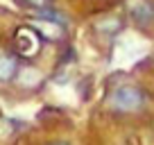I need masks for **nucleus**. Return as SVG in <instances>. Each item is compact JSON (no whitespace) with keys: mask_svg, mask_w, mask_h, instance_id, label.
Wrapping results in <instances>:
<instances>
[{"mask_svg":"<svg viewBox=\"0 0 154 145\" xmlns=\"http://www.w3.org/2000/svg\"><path fill=\"white\" fill-rule=\"evenodd\" d=\"M14 48L20 57H34L41 50V36L34 27H18L14 34Z\"/></svg>","mask_w":154,"mask_h":145,"instance_id":"1","label":"nucleus"},{"mask_svg":"<svg viewBox=\"0 0 154 145\" xmlns=\"http://www.w3.org/2000/svg\"><path fill=\"white\" fill-rule=\"evenodd\" d=\"M143 104V93L134 86H120L111 95V106L118 111H136Z\"/></svg>","mask_w":154,"mask_h":145,"instance_id":"2","label":"nucleus"},{"mask_svg":"<svg viewBox=\"0 0 154 145\" xmlns=\"http://www.w3.org/2000/svg\"><path fill=\"white\" fill-rule=\"evenodd\" d=\"M34 29H36L38 36L43 39H50V41H59L63 36V20H54V18H48V20H41L38 18L34 23Z\"/></svg>","mask_w":154,"mask_h":145,"instance_id":"3","label":"nucleus"},{"mask_svg":"<svg viewBox=\"0 0 154 145\" xmlns=\"http://www.w3.org/2000/svg\"><path fill=\"white\" fill-rule=\"evenodd\" d=\"M18 75V61L9 50L0 48V82H11Z\"/></svg>","mask_w":154,"mask_h":145,"instance_id":"4","label":"nucleus"},{"mask_svg":"<svg viewBox=\"0 0 154 145\" xmlns=\"http://www.w3.org/2000/svg\"><path fill=\"white\" fill-rule=\"evenodd\" d=\"M95 29L102 34H116L120 29V20L118 18H102L100 23H95Z\"/></svg>","mask_w":154,"mask_h":145,"instance_id":"5","label":"nucleus"},{"mask_svg":"<svg viewBox=\"0 0 154 145\" xmlns=\"http://www.w3.org/2000/svg\"><path fill=\"white\" fill-rule=\"evenodd\" d=\"M131 16H134L136 20H149L152 18V9H149L147 5H143V2H138V5L131 7Z\"/></svg>","mask_w":154,"mask_h":145,"instance_id":"6","label":"nucleus"},{"mask_svg":"<svg viewBox=\"0 0 154 145\" xmlns=\"http://www.w3.org/2000/svg\"><path fill=\"white\" fill-rule=\"evenodd\" d=\"M50 2L52 0H25V5H29L32 9H45V7H50Z\"/></svg>","mask_w":154,"mask_h":145,"instance_id":"7","label":"nucleus"}]
</instances>
